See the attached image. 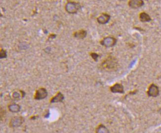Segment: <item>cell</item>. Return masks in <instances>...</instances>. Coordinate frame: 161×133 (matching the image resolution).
Masks as SVG:
<instances>
[{"mask_svg": "<svg viewBox=\"0 0 161 133\" xmlns=\"http://www.w3.org/2000/svg\"><path fill=\"white\" fill-rule=\"evenodd\" d=\"M147 94L150 97H156L159 95V89L158 86L152 84L149 87L147 91Z\"/></svg>", "mask_w": 161, "mask_h": 133, "instance_id": "obj_5", "label": "cell"}, {"mask_svg": "<svg viewBox=\"0 0 161 133\" xmlns=\"http://www.w3.org/2000/svg\"><path fill=\"white\" fill-rule=\"evenodd\" d=\"M117 42V40L113 37H105L103 40L101 41L100 44L102 46L106 47H113L116 44Z\"/></svg>", "mask_w": 161, "mask_h": 133, "instance_id": "obj_2", "label": "cell"}, {"mask_svg": "<svg viewBox=\"0 0 161 133\" xmlns=\"http://www.w3.org/2000/svg\"><path fill=\"white\" fill-rule=\"evenodd\" d=\"M8 109L12 113H18L21 110V106L17 103H11L8 106Z\"/></svg>", "mask_w": 161, "mask_h": 133, "instance_id": "obj_11", "label": "cell"}, {"mask_svg": "<svg viewBox=\"0 0 161 133\" xmlns=\"http://www.w3.org/2000/svg\"><path fill=\"white\" fill-rule=\"evenodd\" d=\"M13 98H14L15 100H19L20 98V93H17V91H15L14 93H13V95H12Z\"/></svg>", "mask_w": 161, "mask_h": 133, "instance_id": "obj_16", "label": "cell"}, {"mask_svg": "<svg viewBox=\"0 0 161 133\" xmlns=\"http://www.w3.org/2000/svg\"><path fill=\"white\" fill-rule=\"evenodd\" d=\"M64 96L62 93L59 91L57 93L55 96H53L50 100V102L51 103H58V102H62L64 99Z\"/></svg>", "mask_w": 161, "mask_h": 133, "instance_id": "obj_9", "label": "cell"}, {"mask_svg": "<svg viewBox=\"0 0 161 133\" xmlns=\"http://www.w3.org/2000/svg\"><path fill=\"white\" fill-rule=\"evenodd\" d=\"M65 10L68 13L70 14L77 13L78 11L80 9V4L79 3L68 1L65 5Z\"/></svg>", "mask_w": 161, "mask_h": 133, "instance_id": "obj_1", "label": "cell"}, {"mask_svg": "<svg viewBox=\"0 0 161 133\" xmlns=\"http://www.w3.org/2000/svg\"><path fill=\"white\" fill-rule=\"evenodd\" d=\"M95 133H110V132L106 126L103 124H100L96 128Z\"/></svg>", "mask_w": 161, "mask_h": 133, "instance_id": "obj_14", "label": "cell"}, {"mask_svg": "<svg viewBox=\"0 0 161 133\" xmlns=\"http://www.w3.org/2000/svg\"><path fill=\"white\" fill-rule=\"evenodd\" d=\"M115 61H114V60L111 57L108 58V59L103 63L104 66L107 69L113 68L114 67H115Z\"/></svg>", "mask_w": 161, "mask_h": 133, "instance_id": "obj_10", "label": "cell"}, {"mask_svg": "<svg viewBox=\"0 0 161 133\" xmlns=\"http://www.w3.org/2000/svg\"><path fill=\"white\" fill-rule=\"evenodd\" d=\"M159 112L160 114L161 115V108L159 110Z\"/></svg>", "mask_w": 161, "mask_h": 133, "instance_id": "obj_22", "label": "cell"}, {"mask_svg": "<svg viewBox=\"0 0 161 133\" xmlns=\"http://www.w3.org/2000/svg\"><path fill=\"white\" fill-rule=\"evenodd\" d=\"M20 92L21 93V97H22V98H24V97L25 96L26 93L24 92V91H21V90H20Z\"/></svg>", "mask_w": 161, "mask_h": 133, "instance_id": "obj_19", "label": "cell"}, {"mask_svg": "<svg viewBox=\"0 0 161 133\" xmlns=\"http://www.w3.org/2000/svg\"><path fill=\"white\" fill-rule=\"evenodd\" d=\"M87 32L84 30H80L74 33V36L78 39H84L86 36Z\"/></svg>", "mask_w": 161, "mask_h": 133, "instance_id": "obj_12", "label": "cell"}, {"mask_svg": "<svg viewBox=\"0 0 161 133\" xmlns=\"http://www.w3.org/2000/svg\"><path fill=\"white\" fill-rule=\"evenodd\" d=\"M50 112L49 111V112H48V113H47V114H46L45 115V117L46 118H49V116H50Z\"/></svg>", "mask_w": 161, "mask_h": 133, "instance_id": "obj_20", "label": "cell"}, {"mask_svg": "<svg viewBox=\"0 0 161 133\" xmlns=\"http://www.w3.org/2000/svg\"><path fill=\"white\" fill-rule=\"evenodd\" d=\"M57 36V35L55 34H51V35L49 36V38H51V39H54L55 38V37Z\"/></svg>", "mask_w": 161, "mask_h": 133, "instance_id": "obj_18", "label": "cell"}, {"mask_svg": "<svg viewBox=\"0 0 161 133\" xmlns=\"http://www.w3.org/2000/svg\"><path fill=\"white\" fill-rule=\"evenodd\" d=\"M7 57V52L3 49H1L0 50V59H4Z\"/></svg>", "mask_w": 161, "mask_h": 133, "instance_id": "obj_15", "label": "cell"}, {"mask_svg": "<svg viewBox=\"0 0 161 133\" xmlns=\"http://www.w3.org/2000/svg\"><path fill=\"white\" fill-rule=\"evenodd\" d=\"M25 119L23 117L15 116L13 117L10 120L9 126L11 128H17L20 127L23 123Z\"/></svg>", "mask_w": 161, "mask_h": 133, "instance_id": "obj_3", "label": "cell"}, {"mask_svg": "<svg viewBox=\"0 0 161 133\" xmlns=\"http://www.w3.org/2000/svg\"><path fill=\"white\" fill-rule=\"evenodd\" d=\"M110 15L107 13H103L98 17L97 19V22L99 24H107L110 19Z\"/></svg>", "mask_w": 161, "mask_h": 133, "instance_id": "obj_6", "label": "cell"}, {"mask_svg": "<svg viewBox=\"0 0 161 133\" xmlns=\"http://www.w3.org/2000/svg\"><path fill=\"white\" fill-rule=\"evenodd\" d=\"M90 56H91V57L92 58V59L95 62H97V61H98V58L99 57V55L98 54H97V53H90Z\"/></svg>", "mask_w": 161, "mask_h": 133, "instance_id": "obj_17", "label": "cell"}, {"mask_svg": "<svg viewBox=\"0 0 161 133\" xmlns=\"http://www.w3.org/2000/svg\"><path fill=\"white\" fill-rule=\"evenodd\" d=\"M139 19L141 22H149L151 20L150 15L144 12H143L140 13L139 15Z\"/></svg>", "mask_w": 161, "mask_h": 133, "instance_id": "obj_13", "label": "cell"}, {"mask_svg": "<svg viewBox=\"0 0 161 133\" xmlns=\"http://www.w3.org/2000/svg\"><path fill=\"white\" fill-rule=\"evenodd\" d=\"M37 117H38V116H35L31 117V120H34V119H36L37 118Z\"/></svg>", "mask_w": 161, "mask_h": 133, "instance_id": "obj_21", "label": "cell"}, {"mask_svg": "<svg viewBox=\"0 0 161 133\" xmlns=\"http://www.w3.org/2000/svg\"><path fill=\"white\" fill-rule=\"evenodd\" d=\"M144 5V2L142 0H131L128 2V5L132 9H137Z\"/></svg>", "mask_w": 161, "mask_h": 133, "instance_id": "obj_8", "label": "cell"}, {"mask_svg": "<svg viewBox=\"0 0 161 133\" xmlns=\"http://www.w3.org/2000/svg\"><path fill=\"white\" fill-rule=\"evenodd\" d=\"M110 91L112 93H124V90L123 85L120 83H116L114 85L110 87Z\"/></svg>", "mask_w": 161, "mask_h": 133, "instance_id": "obj_7", "label": "cell"}, {"mask_svg": "<svg viewBox=\"0 0 161 133\" xmlns=\"http://www.w3.org/2000/svg\"><path fill=\"white\" fill-rule=\"evenodd\" d=\"M48 93L47 89L44 87H41L35 92L34 99L37 100L44 99L48 96Z\"/></svg>", "mask_w": 161, "mask_h": 133, "instance_id": "obj_4", "label": "cell"}]
</instances>
